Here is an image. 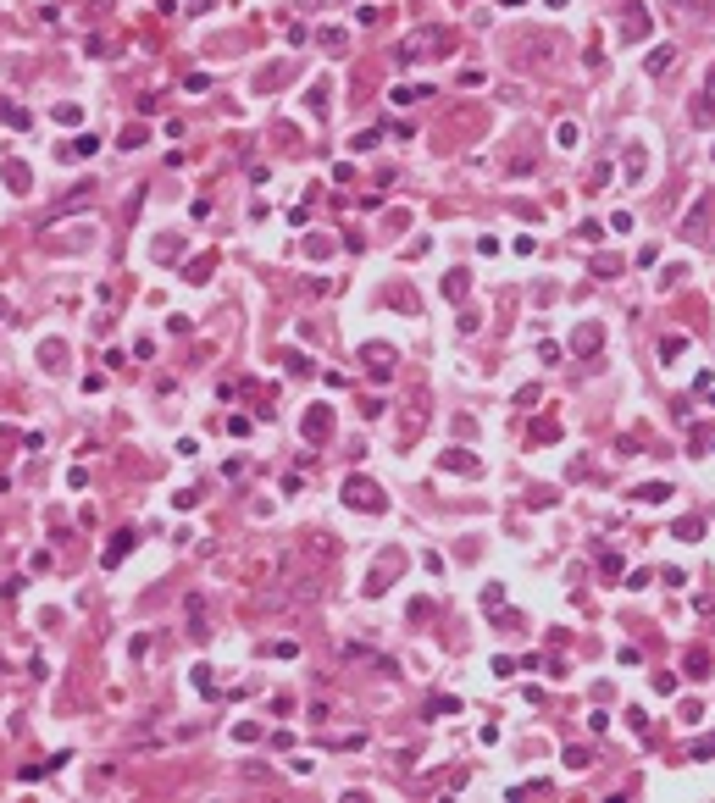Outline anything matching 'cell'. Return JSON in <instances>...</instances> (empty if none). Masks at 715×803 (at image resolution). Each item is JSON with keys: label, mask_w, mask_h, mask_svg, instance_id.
Masks as SVG:
<instances>
[{"label": "cell", "mask_w": 715, "mask_h": 803, "mask_svg": "<svg viewBox=\"0 0 715 803\" xmlns=\"http://www.w3.org/2000/svg\"><path fill=\"white\" fill-rule=\"evenodd\" d=\"M344 505H355V510H383V493H377L372 482L349 477V482H344Z\"/></svg>", "instance_id": "obj_1"}, {"label": "cell", "mask_w": 715, "mask_h": 803, "mask_svg": "<svg viewBox=\"0 0 715 803\" xmlns=\"http://www.w3.org/2000/svg\"><path fill=\"white\" fill-rule=\"evenodd\" d=\"M643 34H649V17H643V11H627V17H621V39H627V45H637Z\"/></svg>", "instance_id": "obj_2"}, {"label": "cell", "mask_w": 715, "mask_h": 803, "mask_svg": "<svg viewBox=\"0 0 715 803\" xmlns=\"http://www.w3.org/2000/svg\"><path fill=\"white\" fill-rule=\"evenodd\" d=\"M671 537H682V543H699V537H705V521H699V515H682V521L671 526Z\"/></svg>", "instance_id": "obj_3"}, {"label": "cell", "mask_w": 715, "mask_h": 803, "mask_svg": "<svg viewBox=\"0 0 715 803\" xmlns=\"http://www.w3.org/2000/svg\"><path fill=\"white\" fill-rule=\"evenodd\" d=\"M599 338H605L599 327H577V338H571V344H577V355H593V349H599Z\"/></svg>", "instance_id": "obj_4"}, {"label": "cell", "mask_w": 715, "mask_h": 803, "mask_svg": "<svg viewBox=\"0 0 715 803\" xmlns=\"http://www.w3.org/2000/svg\"><path fill=\"white\" fill-rule=\"evenodd\" d=\"M633 499H643V505H660V499H671V488H665V482H643V488H633Z\"/></svg>", "instance_id": "obj_5"}, {"label": "cell", "mask_w": 715, "mask_h": 803, "mask_svg": "<svg viewBox=\"0 0 715 803\" xmlns=\"http://www.w3.org/2000/svg\"><path fill=\"white\" fill-rule=\"evenodd\" d=\"M438 465H444V471H466V477H477V460H472V454H444Z\"/></svg>", "instance_id": "obj_6"}, {"label": "cell", "mask_w": 715, "mask_h": 803, "mask_svg": "<svg viewBox=\"0 0 715 803\" xmlns=\"http://www.w3.org/2000/svg\"><path fill=\"white\" fill-rule=\"evenodd\" d=\"M688 676H693V681H705V676H710V654H705V649H693V654H688Z\"/></svg>", "instance_id": "obj_7"}, {"label": "cell", "mask_w": 715, "mask_h": 803, "mask_svg": "<svg viewBox=\"0 0 715 803\" xmlns=\"http://www.w3.org/2000/svg\"><path fill=\"white\" fill-rule=\"evenodd\" d=\"M327 427H333V416H327V410H311V416H305V433H311V438H322Z\"/></svg>", "instance_id": "obj_8"}, {"label": "cell", "mask_w": 715, "mask_h": 803, "mask_svg": "<svg viewBox=\"0 0 715 803\" xmlns=\"http://www.w3.org/2000/svg\"><path fill=\"white\" fill-rule=\"evenodd\" d=\"M682 349H688V338H682V333H665V338H660V355H665V361H671V355H682Z\"/></svg>", "instance_id": "obj_9"}, {"label": "cell", "mask_w": 715, "mask_h": 803, "mask_svg": "<svg viewBox=\"0 0 715 803\" xmlns=\"http://www.w3.org/2000/svg\"><path fill=\"white\" fill-rule=\"evenodd\" d=\"M643 166H649V155H643V150H633V155H627V178H643Z\"/></svg>", "instance_id": "obj_10"}, {"label": "cell", "mask_w": 715, "mask_h": 803, "mask_svg": "<svg viewBox=\"0 0 715 803\" xmlns=\"http://www.w3.org/2000/svg\"><path fill=\"white\" fill-rule=\"evenodd\" d=\"M128 537H133V532H122V537H117V543H111V554H106V565H117V560H122V554H128Z\"/></svg>", "instance_id": "obj_11"}, {"label": "cell", "mask_w": 715, "mask_h": 803, "mask_svg": "<svg viewBox=\"0 0 715 803\" xmlns=\"http://www.w3.org/2000/svg\"><path fill=\"white\" fill-rule=\"evenodd\" d=\"M588 759H593V753H588V748H565V765H571V770H582V765H588Z\"/></svg>", "instance_id": "obj_12"}, {"label": "cell", "mask_w": 715, "mask_h": 803, "mask_svg": "<svg viewBox=\"0 0 715 803\" xmlns=\"http://www.w3.org/2000/svg\"><path fill=\"white\" fill-rule=\"evenodd\" d=\"M665 67H671V50H654V56H649V73L660 78V73H665Z\"/></svg>", "instance_id": "obj_13"}, {"label": "cell", "mask_w": 715, "mask_h": 803, "mask_svg": "<svg viewBox=\"0 0 715 803\" xmlns=\"http://www.w3.org/2000/svg\"><path fill=\"white\" fill-rule=\"evenodd\" d=\"M444 294H449V299H461V294H466V277H461V272H455V277H444Z\"/></svg>", "instance_id": "obj_14"}, {"label": "cell", "mask_w": 715, "mask_h": 803, "mask_svg": "<svg viewBox=\"0 0 715 803\" xmlns=\"http://www.w3.org/2000/svg\"><path fill=\"white\" fill-rule=\"evenodd\" d=\"M693 759H715V737H705V742H693Z\"/></svg>", "instance_id": "obj_15"}, {"label": "cell", "mask_w": 715, "mask_h": 803, "mask_svg": "<svg viewBox=\"0 0 715 803\" xmlns=\"http://www.w3.org/2000/svg\"><path fill=\"white\" fill-rule=\"evenodd\" d=\"M710 89H715V67H710Z\"/></svg>", "instance_id": "obj_16"}, {"label": "cell", "mask_w": 715, "mask_h": 803, "mask_svg": "<svg viewBox=\"0 0 715 803\" xmlns=\"http://www.w3.org/2000/svg\"><path fill=\"white\" fill-rule=\"evenodd\" d=\"M505 6H521V0H505Z\"/></svg>", "instance_id": "obj_17"}]
</instances>
